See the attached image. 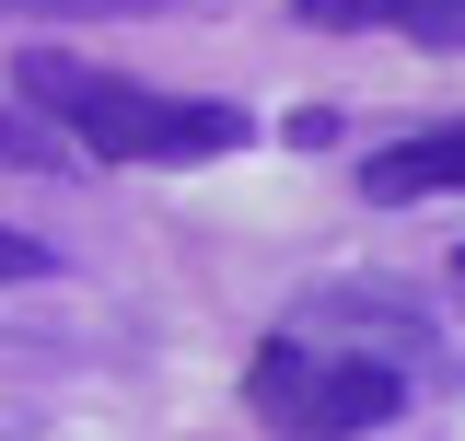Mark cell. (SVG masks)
I'll use <instances>...</instances> for the list:
<instances>
[{"label": "cell", "instance_id": "6da1fadb", "mask_svg": "<svg viewBox=\"0 0 465 441\" xmlns=\"http://www.w3.org/2000/svg\"><path fill=\"white\" fill-rule=\"evenodd\" d=\"M12 93L58 128V152L140 163V174H186V163H222V152L256 140V116L222 105V93H163V82H128V70L70 58V47H24L12 58Z\"/></svg>", "mask_w": 465, "mask_h": 441}, {"label": "cell", "instance_id": "7a4b0ae2", "mask_svg": "<svg viewBox=\"0 0 465 441\" xmlns=\"http://www.w3.org/2000/svg\"><path fill=\"white\" fill-rule=\"evenodd\" d=\"M244 395L291 441H361V430H384V418H407V372L396 360H314L302 337H268L256 372H244Z\"/></svg>", "mask_w": 465, "mask_h": 441}, {"label": "cell", "instance_id": "3957f363", "mask_svg": "<svg viewBox=\"0 0 465 441\" xmlns=\"http://www.w3.org/2000/svg\"><path fill=\"white\" fill-rule=\"evenodd\" d=\"M361 198H372V210L465 198V116H430V128H396L384 152H361Z\"/></svg>", "mask_w": 465, "mask_h": 441}, {"label": "cell", "instance_id": "277c9868", "mask_svg": "<svg viewBox=\"0 0 465 441\" xmlns=\"http://www.w3.org/2000/svg\"><path fill=\"white\" fill-rule=\"evenodd\" d=\"M326 35H407V47H465V0H302Z\"/></svg>", "mask_w": 465, "mask_h": 441}, {"label": "cell", "instance_id": "5b68a950", "mask_svg": "<svg viewBox=\"0 0 465 441\" xmlns=\"http://www.w3.org/2000/svg\"><path fill=\"white\" fill-rule=\"evenodd\" d=\"M0 12H70V24H105V12H174V0H0Z\"/></svg>", "mask_w": 465, "mask_h": 441}]
</instances>
